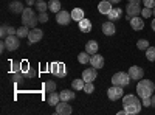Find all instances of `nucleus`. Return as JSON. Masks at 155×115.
Wrapping results in <instances>:
<instances>
[{"label": "nucleus", "instance_id": "16", "mask_svg": "<svg viewBox=\"0 0 155 115\" xmlns=\"http://www.w3.org/2000/svg\"><path fill=\"white\" fill-rule=\"evenodd\" d=\"M112 5H113V3H110L109 0H102V2L98 3V11L101 12V14H106V16H107L109 12H110V9L113 8Z\"/></svg>", "mask_w": 155, "mask_h": 115}, {"label": "nucleus", "instance_id": "25", "mask_svg": "<svg viewBox=\"0 0 155 115\" xmlns=\"http://www.w3.org/2000/svg\"><path fill=\"white\" fill-rule=\"evenodd\" d=\"M48 9L51 12H59L61 11V2L59 0H50L48 2Z\"/></svg>", "mask_w": 155, "mask_h": 115}, {"label": "nucleus", "instance_id": "9", "mask_svg": "<svg viewBox=\"0 0 155 115\" xmlns=\"http://www.w3.org/2000/svg\"><path fill=\"white\" fill-rule=\"evenodd\" d=\"M71 20H73L71 12H68V11H59V12H56V22L59 25H68Z\"/></svg>", "mask_w": 155, "mask_h": 115}, {"label": "nucleus", "instance_id": "29", "mask_svg": "<svg viewBox=\"0 0 155 115\" xmlns=\"http://www.w3.org/2000/svg\"><path fill=\"white\" fill-rule=\"evenodd\" d=\"M90 58H92V55L87 53V52H82V53L78 55V61H79L81 64H87V62H90Z\"/></svg>", "mask_w": 155, "mask_h": 115}, {"label": "nucleus", "instance_id": "3", "mask_svg": "<svg viewBox=\"0 0 155 115\" xmlns=\"http://www.w3.org/2000/svg\"><path fill=\"white\" fill-rule=\"evenodd\" d=\"M22 23L27 25L30 28H36V25L39 23V19L36 16V12L31 8H25L22 12Z\"/></svg>", "mask_w": 155, "mask_h": 115}, {"label": "nucleus", "instance_id": "35", "mask_svg": "<svg viewBox=\"0 0 155 115\" xmlns=\"http://www.w3.org/2000/svg\"><path fill=\"white\" fill-rule=\"evenodd\" d=\"M141 16L143 17H150V16H153V12H152V8H147V6H144L143 9H141Z\"/></svg>", "mask_w": 155, "mask_h": 115}, {"label": "nucleus", "instance_id": "20", "mask_svg": "<svg viewBox=\"0 0 155 115\" xmlns=\"http://www.w3.org/2000/svg\"><path fill=\"white\" fill-rule=\"evenodd\" d=\"M98 42L96 41H88L87 44H85V52L87 53H90V55H95V53H98Z\"/></svg>", "mask_w": 155, "mask_h": 115}, {"label": "nucleus", "instance_id": "31", "mask_svg": "<svg viewBox=\"0 0 155 115\" xmlns=\"http://www.w3.org/2000/svg\"><path fill=\"white\" fill-rule=\"evenodd\" d=\"M146 58H147V61H150V62L155 61V47H149V48L146 50Z\"/></svg>", "mask_w": 155, "mask_h": 115}, {"label": "nucleus", "instance_id": "40", "mask_svg": "<svg viewBox=\"0 0 155 115\" xmlns=\"http://www.w3.org/2000/svg\"><path fill=\"white\" fill-rule=\"evenodd\" d=\"M143 106H144V107L152 106V100H150V98H143Z\"/></svg>", "mask_w": 155, "mask_h": 115}, {"label": "nucleus", "instance_id": "5", "mask_svg": "<svg viewBox=\"0 0 155 115\" xmlns=\"http://www.w3.org/2000/svg\"><path fill=\"white\" fill-rule=\"evenodd\" d=\"M5 44H6V50L14 52V50H17L19 45H20V37L17 34H9V36L5 37Z\"/></svg>", "mask_w": 155, "mask_h": 115}, {"label": "nucleus", "instance_id": "47", "mask_svg": "<svg viewBox=\"0 0 155 115\" xmlns=\"http://www.w3.org/2000/svg\"><path fill=\"white\" fill-rule=\"evenodd\" d=\"M129 2H135V0H129Z\"/></svg>", "mask_w": 155, "mask_h": 115}, {"label": "nucleus", "instance_id": "14", "mask_svg": "<svg viewBox=\"0 0 155 115\" xmlns=\"http://www.w3.org/2000/svg\"><path fill=\"white\" fill-rule=\"evenodd\" d=\"M90 64H92V67H95V69H102L104 67V58L98 53H95L90 58Z\"/></svg>", "mask_w": 155, "mask_h": 115}, {"label": "nucleus", "instance_id": "12", "mask_svg": "<svg viewBox=\"0 0 155 115\" xmlns=\"http://www.w3.org/2000/svg\"><path fill=\"white\" fill-rule=\"evenodd\" d=\"M98 69H95V67H88V69H85L84 72H82V79L85 81V83H93L95 79H96V76H98V72H96Z\"/></svg>", "mask_w": 155, "mask_h": 115}, {"label": "nucleus", "instance_id": "22", "mask_svg": "<svg viewBox=\"0 0 155 115\" xmlns=\"http://www.w3.org/2000/svg\"><path fill=\"white\" fill-rule=\"evenodd\" d=\"M61 101V96H59V93H56V92H50V95H48V104L50 106H54L56 107V104Z\"/></svg>", "mask_w": 155, "mask_h": 115}, {"label": "nucleus", "instance_id": "8", "mask_svg": "<svg viewBox=\"0 0 155 115\" xmlns=\"http://www.w3.org/2000/svg\"><path fill=\"white\" fill-rule=\"evenodd\" d=\"M51 73L54 76H59V78H65V75H67L65 66L62 62H53L51 64Z\"/></svg>", "mask_w": 155, "mask_h": 115}, {"label": "nucleus", "instance_id": "26", "mask_svg": "<svg viewBox=\"0 0 155 115\" xmlns=\"http://www.w3.org/2000/svg\"><path fill=\"white\" fill-rule=\"evenodd\" d=\"M20 39H23V37H28L30 34V27H27V25H22L20 28H17V33H16Z\"/></svg>", "mask_w": 155, "mask_h": 115}, {"label": "nucleus", "instance_id": "38", "mask_svg": "<svg viewBox=\"0 0 155 115\" xmlns=\"http://www.w3.org/2000/svg\"><path fill=\"white\" fill-rule=\"evenodd\" d=\"M37 19H39L41 23H45V22H48V14H47V12H39Z\"/></svg>", "mask_w": 155, "mask_h": 115}, {"label": "nucleus", "instance_id": "2", "mask_svg": "<svg viewBox=\"0 0 155 115\" xmlns=\"http://www.w3.org/2000/svg\"><path fill=\"white\" fill-rule=\"evenodd\" d=\"M155 92V84L150 79H140L137 84V95L140 98H150Z\"/></svg>", "mask_w": 155, "mask_h": 115}, {"label": "nucleus", "instance_id": "28", "mask_svg": "<svg viewBox=\"0 0 155 115\" xmlns=\"http://www.w3.org/2000/svg\"><path fill=\"white\" fill-rule=\"evenodd\" d=\"M36 9L39 12H47V8H48V3H45L44 0H36Z\"/></svg>", "mask_w": 155, "mask_h": 115}, {"label": "nucleus", "instance_id": "44", "mask_svg": "<svg viewBox=\"0 0 155 115\" xmlns=\"http://www.w3.org/2000/svg\"><path fill=\"white\" fill-rule=\"evenodd\" d=\"M150 100H152V106L155 107V95H152V96H150Z\"/></svg>", "mask_w": 155, "mask_h": 115}, {"label": "nucleus", "instance_id": "34", "mask_svg": "<svg viewBox=\"0 0 155 115\" xmlns=\"http://www.w3.org/2000/svg\"><path fill=\"white\" fill-rule=\"evenodd\" d=\"M45 90L47 92H54L56 90V83L54 81H47L45 83Z\"/></svg>", "mask_w": 155, "mask_h": 115}, {"label": "nucleus", "instance_id": "37", "mask_svg": "<svg viewBox=\"0 0 155 115\" xmlns=\"http://www.w3.org/2000/svg\"><path fill=\"white\" fill-rule=\"evenodd\" d=\"M8 34H9V25H2V30H0V36H2L3 39H5Z\"/></svg>", "mask_w": 155, "mask_h": 115}, {"label": "nucleus", "instance_id": "23", "mask_svg": "<svg viewBox=\"0 0 155 115\" xmlns=\"http://www.w3.org/2000/svg\"><path fill=\"white\" fill-rule=\"evenodd\" d=\"M71 17H73V20H76V22L82 20V19H84V9H81V8H74V9L71 11Z\"/></svg>", "mask_w": 155, "mask_h": 115}, {"label": "nucleus", "instance_id": "33", "mask_svg": "<svg viewBox=\"0 0 155 115\" xmlns=\"http://www.w3.org/2000/svg\"><path fill=\"white\" fill-rule=\"evenodd\" d=\"M37 76V72L34 70V67H30L27 72H25V78L27 79H33V78H36Z\"/></svg>", "mask_w": 155, "mask_h": 115}, {"label": "nucleus", "instance_id": "18", "mask_svg": "<svg viewBox=\"0 0 155 115\" xmlns=\"http://www.w3.org/2000/svg\"><path fill=\"white\" fill-rule=\"evenodd\" d=\"M23 9H25V6H23L22 2H19V0H14V2L9 3V11L14 12V14H22Z\"/></svg>", "mask_w": 155, "mask_h": 115}, {"label": "nucleus", "instance_id": "10", "mask_svg": "<svg viewBox=\"0 0 155 115\" xmlns=\"http://www.w3.org/2000/svg\"><path fill=\"white\" fill-rule=\"evenodd\" d=\"M44 37V31L41 30V28H31L30 30V34H28V44L31 45V44H36V42H39Z\"/></svg>", "mask_w": 155, "mask_h": 115}, {"label": "nucleus", "instance_id": "30", "mask_svg": "<svg viewBox=\"0 0 155 115\" xmlns=\"http://www.w3.org/2000/svg\"><path fill=\"white\" fill-rule=\"evenodd\" d=\"M137 47H138V50H144V52H146L150 45H149V41H147V39H140V41L137 42Z\"/></svg>", "mask_w": 155, "mask_h": 115}, {"label": "nucleus", "instance_id": "24", "mask_svg": "<svg viewBox=\"0 0 155 115\" xmlns=\"http://www.w3.org/2000/svg\"><path fill=\"white\" fill-rule=\"evenodd\" d=\"M59 96H61V101H70V100H73L76 96V93L71 92V90H62L59 93Z\"/></svg>", "mask_w": 155, "mask_h": 115}, {"label": "nucleus", "instance_id": "27", "mask_svg": "<svg viewBox=\"0 0 155 115\" xmlns=\"http://www.w3.org/2000/svg\"><path fill=\"white\" fill-rule=\"evenodd\" d=\"M84 86H85V81H84L82 78L71 81V87L74 89V90H84Z\"/></svg>", "mask_w": 155, "mask_h": 115}, {"label": "nucleus", "instance_id": "17", "mask_svg": "<svg viewBox=\"0 0 155 115\" xmlns=\"http://www.w3.org/2000/svg\"><path fill=\"white\" fill-rule=\"evenodd\" d=\"M130 27H132L135 31H141V30L144 28V20L141 19V17H138V16H135V17L130 19Z\"/></svg>", "mask_w": 155, "mask_h": 115}, {"label": "nucleus", "instance_id": "32", "mask_svg": "<svg viewBox=\"0 0 155 115\" xmlns=\"http://www.w3.org/2000/svg\"><path fill=\"white\" fill-rule=\"evenodd\" d=\"M25 78V73L23 72H16V73H12V79H14V83H22Z\"/></svg>", "mask_w": 155, "mask_h": 115}, {"label": "nucleus", "instance_id": "13", "mask_svg": "<svg viewBox=\"0 0 155 115\" xmlns=\"http://www.w3.org/2000/svg\"><path fill=\"white\" fill-rule=\"evenodd\" d=\"M129 75H130V78L135 79V81H140V79H143V76H144V70L138 67V66H132V67H129Z\"/></svg>", "mask_w": 155, "mask_h": 115}, {"label": "nucleus", "instance_id": "46", "mask_svg": "<svg viewBox=\"0 0 155 115\" xmlns=\"http://www.w3.org/2000/svg\"><path fill=\"white\" fill-rule=\"evenodd\" d=\"M152 12H153V16H155V6H153V8H152Z\"/></svg>", "mask_w": 155, "mask_h": 115}, {"label": "nucleus", "instance_id": "21", "mask_svg": "<svg viewBox=\"0 0 155 115\" xmlns=\"http://www.w3.org/2000/svg\"><path fill=\"white\" fill-rule=\"evenodd\" d=\"M121 14H123L121 8H112L107 16H109V20H116V19H120V17H121Z\"/></svg>", "mask_w": 155, "mask_h": 115}, {"label": "nucleus", "instance_id": "4", "mask_svg": "<svg viewBox=\"0 0 155 115\" xmlns=\"http://www.w3.org/2000/svg\"><path fill=\"white\" fill-rule=\"evenodd\" d=\"M130 75L126 73V72H118L112 76V84L113 86H121V87H126L130 84Z\"/></svg>", "mask_w": 155, "mask_h": 115}, {"label": "nucleus", "instance_id": "11", "mask_svg": "<svg viewBox=\"0 0 155 115\" xmlns=\"http://www.w3.org/2000/svg\"><path fill=\"white\" fill-rule=\"evenodd\" d=\"M71 112H73V109L68 104V101H59L56 104V113H59V115H70Z\"/></svg>", "mask_w": 155, "mask_h": 115}, {"label": "nucleus", "instance_id": "19", "mask_svg": "<svg viewBox=\"0 0 155 115\" xmlns=\"http://www.w3.org/2000/svg\"><path fill=\"white\" fill-rule=\"evenodd\" d=\"M79 23V30L82 31V33H88V31H92V22H90L88 19H82V20H79L78 22Z\"/></svg>", "mask_w": 155, "mask_h": 115}, {"label": "nucleus", "instance_id": "39", "mask_svg": "<svg viewBox=\"0 0 155 115\" xmlns=\"http://www.w3.org/2000/svg\"><path fill=\"white\" fill-rule=\"evenodd\" d=\"M143 3H144V6H147V8H153V6H155V0H143Z\"/></svg>", "mask_w": 155, "mask_h": 115}, {"label": "nucleus", "instance_id": "6", "mask_svg": "<svg viewBox=\"0 0 155 115\" xmlns=\"http://www.w3.org/2000/svg\"><path fill=\"white\" fill-rule=\"evenodd\" d=\"M141 3H140V0H135V2H129V5L126 6V12H127V16H130V17H135V16H140L141 14Z\"/></svg>", "mask_w": 155, "mask_h": 115}, {"label": "nucleus", "instance_id": "41", "mask_svg": "<svg viewBox=\"0 0 155 115\" xmlns=\"http://www.w3.org/2000/svg\"><path fill=\"white\" fill-rule=\"evenodd\" d=\"M5 48H6V44H5V39L0 42V52H5Z\"/></svg>", "mask_w": 155, "mask_h": 115}, {"label": "nucleus", "instance_id": "45", "mask_svg": "<svg viewBox=\"0 0 155 115\" xmlns=\"http://www.w3.org/2000/svg\"><path fill=\"white\" fill-rule=\"evenodd\" d=\"M150 25H152V30L155 31V17H153V20H152V23H150Z\"/></svg>", "mask_w": 155, "mask_h": 115}, {"label": "nucleus", "instance_id": "42", "mask_svg": "<svg viewBox=\"0 0 155 115\" xmlns=\"http://www.w3.org/2000/svg\"><path fill=\"white\" fill-rule=\"evenodd\" d=\"M34 0H25V5H34Z\"/></svg>", "mask_w": 155, "mask_h": 115}, {"label": "nucleus", "instance_id": "15", "mask_svg": "<svg viewBox=\"0 0 155 115\" xmlns=\"http://www.w3.org/2000/svg\"><path fill=\"white\" fill-rule=\"evenodd\" d=\"M115 31H116V28H115L113 20H109V22H104V23H102V33H104L106 36H113Z\"/></svg>", "mask_w": 155, "mask_h": 115}, {"label": "nucleus", "instance_id": "1", "mask_svg": "<svg viewBox=\"0 0 155 115\" xmlns=\"http://www.w3.org/2000/svg\"><path fill=\"white\" fill-rule=\"evenodd\" d=\"M123 107L126 109V113H140L141 107H143V103L140 101V98L134 93H129L123 96Z\"/></svg>", "mask_w": 155, "mask_h": 115}, {"label": "nucleus", "instance_id": "7", "mask_svg": "<svg viewBox=\"0 0 155 115\" xmlns=\"http://www.w3.org/2000/svg\"><path fill=\"white\" fill-rule=\"evenodd\" d=\"M107 96L110 101H116L124 96V92H123V87L121 86H112L109 90H107Z\"/></svg>", "mask_w": 155, "mask_h": 115}, {"label": "nucleus", "instance_id": "36", "mask_svg": "<svg viewBox=\"0 0 155 115\" xmlns=\"http://www.w3.org/2000/svg\"><path fill=\"white\" fill-rule=\"evenodd\" d=\"M93 90H95L93 83H85V86H84V92L90 95V93H93Z\"/></svg>", "mask_w": 155, "mask_h": 115}, {"label": "nucleus", "instance_id": "43", "mask_svg": "<svg viewBox=\"0 0 155 115\" xmlns=\"http://www.w3.org/2000/svg\"><path fill=\"white\" fill-rule=\"evenodd\" d=\"M109 2H110V3H113V5H116V3H120L121 0H109Z\"/></svg>", "mask_w": 155, "mask_h": 115}]
</instances>
